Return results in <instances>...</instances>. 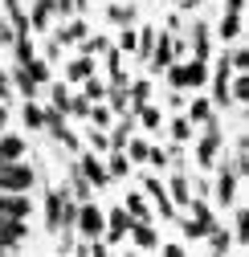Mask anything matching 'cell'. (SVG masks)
Wrapping results in <instances>:
<instances>
[{
    "mask_svg": "<svg viewBox=\"0 0 249 257\" xmlns=\"http://www.w3.org/2000/svg\"><path fill=\"white\" fill-rule=\"evenodd\" d=\"M41 212H45V229H49V233L74 229V220H78V200L70 196L66 188H53V192H45Z\"/></svg>",
    "mask_w": 249,
    "mask_h": 257,
    "instance_id": "1",
    "label": "cell"
},
{
    "mask_svg": "<svg viewBox=\"0 0 249 257\" xmlns=\"http://www.w3.org/2000/svg\"><path fill=\"white\" fill-rule=\"evenodd\" d=\"M164 74H168V86H172V90H200V86L208 82V61H196V57L180 61V57H176Z\"/></svg>",
    "mask_w": 249,
    "mask_h": 257,
    "instance_id": "2",
    "label": "cell"
},
{
    "mask_svg": "<svg viewBox=\"0 0 249 257\" xmlns=\"http://www.w3.org/2000/svg\"><path fill=\"white\" fill-rule=\"evenodd\" d=\"M102 229H106V212L94 204V200H86L78 204V220H74V233H82V241H102Z\"/></svg>",
    "mask_w": 249,
    "mask_h": 257,
    "instance_id": "3",
    "label": "cell"
},
{
    "mask_svg": "<svg viewBox=\"0 0 249 257\" xmlns=\"http://www.w3.org/2000/svg\"><path fill=\"white\" fill-rule=\"evenodd\" d=\"M37 184V172L25 164V159H17V164H0V192H29Z\"/></svg>",
    "mask_w": 249,
    "mask_h": 257,
    "instance_id": "4",
    "label": "cell"
},
{
    "mask_svg": "<svg viewBox=\"0 0 249 257\" xmlns=\"http://www.w3.org/2000/svg\"><path fill=\"white\" fill-rule=\"evenodd\" d=\"M200 131H204V135H200V147H196V164H200L204 172H212V159H216V151H221V122L208 118Z\"/></svg>",
    "mask_w": 249,
    "mask_h": 257,
    "instance_id": "5",
    "label": "cell"
},
{
    "mask_svg": "<svg viewBox=\"0 0 249 257\" xmlns=\"http://www.w3.org/2000/svg\"><path fill=\"white\" fill-rule=\"evenodd\" d=\"M172 61H176L172 33H155V45H151V57H147V70H151V74H164Z\"/></svg>",
    "mask_w": 249,
    "mask_h": 257,
    "instance_id": "6",
    "label": "cell"
},
{
    "mask_svg": "<svg viewBox=\"0 0 249 257\" xmlns=\"http://www.w3.org/2000/svg\"><path fill=\"white\" fill-rule=\"evenodd\" d=\"M78 172L86 176V184H90V188H106V184H110V172H106V164L98 159V151H82Z\"/></svg>",
    "mask_w": 249,
    "mask_h": 257,
    "instance_id": "7",
    "label": "cell"
},
{
    "mask_svg": "<svg viewBox=\"0 0 249 257\" xmlns=\"http://www.w3.org/2000/svg\"><path fill=\"white\" fill-rule=\"evenodd\" d=\"M131 233V216H127V208H122V204H114L110 212H106V229H102V241L106 245H118L122 237H127Z\"/></svg>",
    "mask_w": 249,
    "mask_h": 257,
    "instance_id": "8",
    "label": "cell"
},
{
    "mask_svg": "<svg viewBox=\"0 0 249 257\" xmlns=\"http://www.w3.org/2000/svg\"><path fill=\"white\" fill-rule=\"evenodd\" d=\"M33 212V200L25 192H0V216H13V220H29Z\"/></svg>",
    "mask_w": 249,
    "mask_h": 257,
    "instance_id": "9",
    "label": "cell"
},
{
    "mask_svg": "<svg viewBox=\"0 0 249 257\" xmlns=\"http://www.w3.org/2000/svg\"><path fill=\"white\" fill-rule=\"evenodd\" d=\"M143 188H147V196L155 200V212H160L164 220H176V204L168 200V188L155 180V176H147V172H143Z\"/></svg>",
    "mask_w": 249,
    "mask_h": 257,
    "instance_id": "10",
    "label": "cell"
},
{
    "mask_svg": "<svg viewBox=\"0 0 249 257\" xmlns=\"http://www.w3.org/2000/svg\"><path fill=\"white\" fill-rule=\"evenodd\" d=\"M29 237V224L25 220H13V216H0V249H13Z\"/></svg>",
    "mask_w": 249,
    "mask_h": 257,
    "instance_id": "11",
    "label": "cell"
},
{
    "mask_svg": "<svg viewBox=\"0 0 249 257\" xmlns=\"http://www.w3.org/2000/svg\"><path fill=\"white\" fill-rule=\"evenodd\" d=\"M168 200L180 204V208H188V200H192V184H188V176H184V172H176V176L168 180Z\"/></svg>",
    "mask_w": 249,
    "mask_h": 257,
    "instance_id": "12",
    "label": "cell"
},
{
    "mask_svg": "<svg viewBox=\"0 0 249 257\" xmlns=\"http://www.w3.org/2000/svg\"><path fill=\"white\" fill-rule=\"evenodd\" d=\"M139 249H155V245H160V233H155L151 229V220H131V233H127Z\"/></svg>",
    "mask_w": 249,
    "mask_h": 257,
    "instance_id": "13",
    "label": "cell"
},
{
    "mask_svg": "<svg viewBox=\"0 0 249 257\" xmlns=\"http://www.w3.org/2000/svg\"><path fill=\"white\" fill-rule=\"evenodd\" d=\"M82 37H90L86 21H66V25H57V33H53L57 45H74V41H82Z\"/></svg>",
    "mask_w": 249,
    "mask_h": 257,
    "instance_id": "14",
    "label": "cell"
},
{
    "mask_svg": "<svg viewBox=\"0 0 249 257\" xmlns=\"http://www.w3.org/2000/svg\"><path fill=\"white\" fill-rule=\"evenodd\" d=\"M184 118H188L192 126H204L208 118H216V106H212V98H192V102H188V114H184Z\"/></svg>",
    "mask_w": 249,
    "mask_h": 257,
    "instance_id": "15",
    "label": "cell"
},
{
    "mask_svg": "<svg viewBox=\"0 0 249 257\" xmlns=\"http://www.w3.org/2000/svg\"><path fill=\"white\" fill-rule=\"evenodd\" d=\"M192 57L208 61L212 57V37H208V25H192Z\"/></svg>",
    "mask_w": 249,
    "mask_h": 257,
    "instance_id": "16",
    "label": "cell"
},
{
    "mask_svg": "<svg viewBox=\"0 0 249 257\" xmlns=\"http://www.w3.org/2000/svg\"><path fill=\"white\" fill-rule=\"evenodd\" d=\"M90 74H94V57L82 53V57H70L66 61V82H86Z\"/></svg>",
    "mask_w": 249,
    "mask_h": 257,
    "instance_id": "17",
    "label": "cell"
},
{
    "mask_svg": "<svg viewBox=\"0 0 249 257\" xmlns=\"http://www.w3.org/2000/svg\"><path fill=\"white\" fill-rule=\"evenodd\" d=\"M25 159V139L21 135H0V164H17Z\"/></svg>",
    "mask_w": 249,
    "mask_h": 257,
    "instance_id": "18",
    "label": "cell"
},
{
    "mask_svg": "<svg viewBox=\"0 0 249 257\" xmlns=\"http://www.w3.org/2000/svg\"><path fill=\"white\" fill-rule=\"evenodd\" d=\"M66 192H70V196H74L78 204H86V200H94V188H90V184H86V176L78 172V164L70 168V188H66Z\"/></svg>",
    "mask_w": 249,
    "mask_h": 257,
    "instance_id": "19",
    "label": "cell"
},
{
    "mask_svg": "<svg viewBox=\"0 0 249 257\" xmlns=\"http://www.w3.org/2000/svg\"><path fill=\"white\" fill-rule=\"evenodd\" d=\"M208 245H212V257H225L233 249V233L225 229V224H212L208 229Z\"/></svg>",
    "mask_w": 249,
    "mask_h": 257,
    "instance_id": "20",
    "label": "cell"
},
{
    "mask_svg": "<svg viewBox=\"0 0 249 257\" xmlns=\"http://www.w3.org/2000/svg\"><path fill=\"white\" fill-rule=\"evenodd\" d=\"M49 21H53V0H37V5H33V17H29L33 33H49Z\"/></svg>",
    "mask_w": 249,
    "mask_h": 257,
    "instance_id": "21",
    "label": "cell"
},
{
    "mask_svg": "<svg viewBox=\"0 0 249 257\" xmlns=\"http://www.w3.org/2000/svg\"><path fill=\"white\" fill-rule=\"evenodd\" d=\"M241 33H245V17H241V13H225V21H221V37H225L229 45H237Z\"/></svg>",
    "mask_w": 249,
    "mask_h": 257,
    "instance_id": "22",
    "label": "cell"
},
{
    "mask_svg": "<svg viewBox=\"0 0 249 257\" xmlns=\"http://www.w3.org/2000/svg\"><path fill=\"white\" fill-rule=\"evenodd\" d=\"M122 208H127L131 220H151V208H147V196H143V192H127Z\"/></svg>",
    "mask_w": 249,
    "mask_h": 257,
    "instance_id": "23",
    "label": "cell"
},
{
    "mask_svg": "<svg viewBox=\"0 0 249 257\" xmlns=\"http://www.w3.org/2000/svg\"><path fill=\"white\" fill-rule=\"evenodd\" d=\"M102 164H106V172H110V180H122V176H131V159H127V151H110L106 159H102Z\"/></svg>",
    "mask_w": 249,
    "mask_h": 257,
    "instance_id": "24",
    "label": "cell"
},
{
    "mask_svg": "<svg viewBox=\"0 0 249 257\" xmlns=\"http://www.w3.org/2000/svg\"><path fill=\"white\" fill-rule=\"evenodd\" d=\"M70 98H74V94H70V82H53V86H49V106H53V110L70 114Z\"/></svg>",
    "mask_w": 249,
    "mask_h": 257,
    "instance_id": "25",
    "label": "cell"
},
{
    "mask_svg": "<svg viewBox=\"0 0 249 257\" xmlns=\"http://www.w3.org/2000/svg\"><path fill=\"white\" fill-rule=\"evenodd\" d=\"M245 102H249V78L233 74L229 78V106H245Z\"/></svg>",
    "mask_w": 249,
    "mask_h": 257,
    "instance_id": "26",
    "label": "cell"
},
{
    "mask_svg": "<svg viewBox=\"0 0 249 257\" xmlns=\"http://www.w3.org/2000/svg\"><path fill=\"white\" fill-rule=\"evenodd\" d=\"M106 21L118 25V29H122V25H131V21H135V5H131V0H118V5L106 9Z\"/></svg>",
    "mask_w": 249,
    "mask_h": 257,
    "instance_id": "27",
    "label": "cell"
},
{
    "mask_svg": "<svg viewBox=\"0 0 249 257\" xmlns=\"http://www.w3.org/2000/svg\"><path fill=\"white\" fill-rule=\"evenodd\" d=\"M21 114H25V126H29V131H45V110H41L37 98H29Z\"/></svg>",
    "mask_w": 249,
    "mask_h": 257,
    "instance_id": "28",
    "label": "cell"
},
{
    "mask_svg": "<svg viewBox=\"0 0 249 257\" xmlns=\"http://www.w3.org/2000/svg\"><path fill=\"white\" fill-rule=\"evenodd\" d=\"M135 122L143 126V131H164V114H160V110H155L151 102H147L143 110H135Z\"/></svg>",
    "mask_w": 249,
    "mask_h": 257,
    "instance_id": "29",
    "label": "cell"
},
{
    "mask_svg": "<svg viewBox=\"0 0 249 257\" xmlns=\"http://www.w3.org/2000/svg\"><path fill=\"white\" fill-rule=\"evenodd\" d=\"M9 78H13V86L25 94V102H29V98H37V82L25 74V66H13V74H9Z\"/></svg>",
    "mask_w": 249,
    "mask_h": 257,
    "instance_id": "30",
    "label": "cell"
},
{
    "mask_svg": "<svg viewBox=\"0 0 249 257\" xmlns=\"http://www.w3.org/2000/svg\"><path fill=\"white\" fill-rule=\"evenodd\" d=\"M192 131H196V126H192L188 118H184V114H176V118L168 122V135H172V143H188V139H192Z\"/></svg>",
    "mask_w": 249,
    "mask_h": 257,
    "instance_id": "31",
    "label": "cell"
},
{
    "mask_svg": "<svg viewBox=\"0 0 249 257\" xmlns=\"http://www.w3.org/2000/svg\"><path fill=\"white\" fill-rule=\"evenodd\" d=\"M122 151H127V159H131V164H147V151H151V143H147L143 135H131Z\"/></svg>",
    "mask_w": 249,
    "mask_h": 257,
    "instance_id": "32",
    "label": "cell"
},
{
    "mask_svg": "<svg viewBox=\"0 0 249 257\" xmlns=\"http://www.w3.org/2000/svg\"><path fill=\"white\" fill-rule=\"evenodd\" d=\"M118 53H135L139 49V29H131V25H122L118 29V45H114Z\"/></svg>",
    "mask_w": 249,
    "mask_h": 257,
    "instance_id": "33",
    "label": "cell"
},
{
    "mask_svg": "<svg viewBox=\"0 0 249 257\" xmlns=\"http://www.w3.org/2000/svg\"><path fill=\"white\" fill-rule=\"evenodd\" d=\"M25 74L33 78L37 86H41V82H49V61H45V57H33V61H25Z\"/></svg>",
    "mask_w": 249,
    "mask_h": 257,
    "instance_id": "34",
    "label": "cell"
},
{
    "mask_svg": "<svg viewBox=\"0 0 249 257\" xmlns=\"http://www.w3.org/2000/svg\"><path fill=\"white\" fill-rule=\"evenodd\" d=\"M13 53H17V66L33 61V57H37V53H33V33H29V37H17V41H13Z\"/></svg>",
    "mask_w": 249,
    "mask_h": 257,
    "instance_id": "35",
    "label": "cell"
},
{
    "mask_svg": "<svg viewBox=\"0 0 249 257\" xmlns=\"http://www.w3.org/2000/svg\"><path fill=\"white\" fill-rule=\"evenodd\" d=\"M110 49V41L102 37V33H94V37H82V53L86 57H98V53H106Z\"/></svg>",
    "mask_w": 249,
    "mask_h": 257,
    "instance_id": "36",
    "label": "cell"
},
{
    "mask_svg": "<svg viewBox=\"0 0 249 257\" xmlns=\"http://www.w3.org/2000/svg\"><path fill=\"white\" fill-rule=\"evenodd\" d=\"M106 94H110L106 102H110L114 114H131V98H127V90H106Z\"/></svg>",
    "mask_w": 249,
    "mask_h": 257,
    "instance_id": "37",
    "label": "cell"
},
{
    "mask_svg": "<svg viewBox=\"0 0 249 257\" xmlns=\"http://www.w3.org/2000/svg\"><path fill=\"white\" fill-rule=\"evenodd\" d=\"M86 143H90V151H110V135L98 131V126H90V131H86Z\"/></svg>",
    "mask_w": 249,
    "mask_h": 257,
    "instance_id": "38",
    "label": "cell"
},
{
    "mask_svg": "<svg viewBox=\"0 0 249 257\" xmlns=\"http://www.w3.org/2000/svg\"><path fill=\"white\" fill-rule=\"evenodd\" d=\"M102 94H106V86H102L98 78H86V82H82V98H86V102H98Z\"/></svg>",
    "mask_w": 249,
    "mask_h": 257,
    "instance_id": "39",
    "label": "cell"
},
{
    "mask_svg": "<svg viewBox=\"0 0 249 257\" xmlns=\"http://www.w3.org/2000/svg\"><path fill=\"white\" fill-rule=\"evenodd\" d=\"M86 118L94 122L98 131H106V126H110V110H106V106H94V102H90V110H86Z\"/></svg>",
    "mask_w": 249,
    "mask_h": 257,
    "instance_id": "40",
    "label": "cell"
},
{
    "mask_svg": "<svg viewBox=\"0 0 249 257\" xmlns=\"http://www.w3.org/2000/svg\"><path fill=\"white\" fill-rule=\"evenodd\" d=\"M180 229H184V237H188V241H200V237H208V233L200 229V224H196L192 216H184V220H180Z\"/></svg>",
    "mask_w": 249,
    "mask_h": 257,
    "instance_id": "41",
    "label": "cell"
},
{
    "mask_svg": "<svg viewBox=\"0 0 249 257\" xmlns=\"http://www.w3.org/2000/svg\"><path fill=\"white\" fill-rule=\"evenodd\" d=\"M147 164H151V168H168V151H164V147H151V151H147Z\"/></svg>",
    "mask_w": 249,
    "mask_h": 257,
    "instance_id": "42",
    "label": "cell"
},
{
    "mask_svg": "<svg viewBox=\"0 0 249 257\" xmlns=\"http://www.w3.org/2000/svg\"><path fill=\"white\" fill-rule=\"evenodd\" d=\"M5 98H13V78H9V70L0 66V102Z\"/></svg>",
    "mask_w": 249,
    "mask_h": 257,
    "instance_id": "43",
    "label": "cell"
},
{
    "mask_svg": "<svg viewBox=\"0 0 249 257\" xmlns=\"http://www.w3.org/2000/svg\"><path fill=\"white\" fill-rule=\"evenodd\" d=\"M13 41H17V29L9 21H0V45H13Z\"/></svg>",
    "mask_w": 249,
    "mask_h": 257,
    "instance_id": "44",
    "label": "cell"
},
{
    "mask_svg": "<svg viewBox=\"0 0 249 257\" xmlns=\"http://www.w3.org/2000/svg\"><path fill=\"white\" fill-rule=\"evenodd\" d=\"M86 257H110V245L106 241H90V253Z\"/></svg>",
    "mask_w": 249,
    "mask_h": 257,
    "instance_id": "45",
    "label": "cell"
},
{
    "mask_svg": "<svg viewBox=\"0 0 249 257\" xmlns=\"http://www.w3.org/2000/svg\"><path fill=\"white\" fill-rule=\"evenodd\" d=\"M164 257H188V253H184L180 245H164Z\"/></svg>",
    "mask_w": 249,
    "mask_h": 257,
    "instance_id": "46",
    "label": "cell"
},
{
    "mask_svg": "<svg viewBox=\"0 0 249 257\" xmlns=\"http://www.w3.org/2000/svg\"><path fill=\"white\" fill-rule=\"evenodd\" d=\"M225 9L229 13H245V0H225Z\"/></svg>",
    "mask_w": 249,
    "mask_h": 257,
    "instance_id": "47",
    "label": "cell"
},
{
    "mask_svg": "<svg viewBox=\"0 0 249 257\" xmlns=\"http://www.w3.org/2000/svg\"><path fill=\"white\" fill-rule=\"evenodd\" d=\"M172 5H176V9H184V13H188V9H196V5H200V0H172Z\"/></svg>",
    "mask_w": 249,
    "mask_h": 257,
    "instance_id": "48",
    "label": "cell"
},
{
    "mask_svg": "<svg viewBox=\"0 0 249 257\" xmlns=\"http://www.w3.org/2000/svg\"><path fill=\"white\" fill-rule=\"evenodd\" d=\"M9 126V110H5V102H0V131Z\"/></svg>",
    "mask_w": 249,
    "mask_h": 257,
    "instance_id": "49",
    "label": "cell"
},
{
    "mask_svg": "<svg viewBox=\"0 0 249 257\" xmlns=\"http://www.w3.org/2000/svg\"><path fill=\"white\" fill-rule=\"evenodd\" d=\"M127 257H139V253H127Z\"/></svg>",
    "mask_w": 249,
    "mask_h": 257,
    "instance_id": "50",
    "label": "cell"
}]
</instances>
